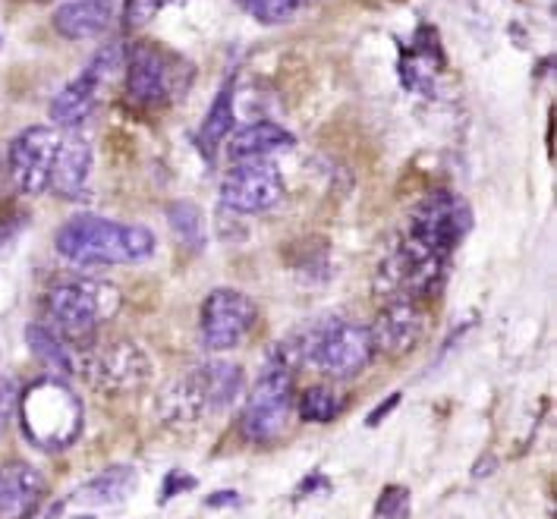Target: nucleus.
Wrapping results in <instances>:
<instances>
[{"label": "nucleus", "instance_id": "nucleus-1", "mask_svg": "<svg viewBox=\"0 0 557 519\" xmlns=\"http://www.w3.org/2000/svg\"><path fill=\"white\" fill-rule=\"evenodd\" d=\"M58 252L73 264H139L154 256V233L98 214H76L58 231Z\"/></svg>", "mask_w": 557, "mask_h": 519}, {"label": "nucleus", "instance_id": "nucleus-2", "mask_svg": "<svg viewBox=\"0 0 557 519\" xmlns=\"http://www.w3.org/2000/svg\"><path fill=\"white\" fill-rule=\"evenodd\" d=\"M243 391V369L234 362H206L164 384L158 397V416L171 429H193L208 416L236 404Z\"/></svg>", "mask_w": 557, "mask_h": 519}, {"label": "nucleus", "instance_id": "nucleus-3", "mask_svg": "<svg viewBox=\"0 0 557 519\" xmlns=\"http://www.w3.org/2000/svg\"><path fill=\"white\" fill-rule=\"evenodd\" d=\"M20 425L32 447L60 454L83 434V404L60 375L35 378L20 397Z\"/></svg>", "mask_w": 557, "mask_h": 519}, {"label": "nucleus", "instance_id": "nucleus-4", "mask_svg": "<svg viewBox=\"0 0 557 519\" xmlns=\"http://www.w3.org/2000/svg\"><path fill=\"white\" fill-rule=\"evenodd\" d=\"M120 306V289L101 277H66L45 296V312L51 318V328L70 346H86L88 341H95L98 328L117 316Z\"/></svg>", "mask_w": 557, "mask_h": 519}, {"label": "nucleus", "instance_id": "nucleus-5", "mask_svg": "<svg viewBox=\"0 0 557 519\" xmlns=\"http://www.w3.org/2000/svg\"><path fill=\"white\" fill-rule=\"evenodd\" d=\"M277 353H284L294 366L309 362L331 378H356L379 356L372 344V331L356 321H327L315 331H306L296 349L281 346Z\"/></svg>", "mask_w": 557, "mask_h": 519}, {"label": "nucleus", "instance_id": "nucleus-6", "mask_svg": "<svg viewBox=\"0 0 557 519\" xmlns=\"http://www.w3.org/2000/svg\"><path fill=\"white\" fill-rule=\"evenodd\" d=\"M296 366L274 349L243 409V434L256 444H268L287 432L296 406Z\"/></svg>", "mask_w": 557, "mask_h": 519}, {"label": "nucleus", "instance_id": "nucleus-7", "mask_svg": "<svg viewBox=\"0 0 557 519\" xmlns=\"http://www.w3.org/2000/svg\"><path fill=\"white\" fill-rule=\"evenodd\" d=\"M76 372L86 378L98 394L123 397V394H136L139 387H146L154 366L136 341L117 337L104 344L88 341L86 346H79Z\"/></svg>", "mask_w": 557, "mask_h": 519}, {"label": "nucleus", "instance_id": "nucleus-8", "mask_svg": "<svg viewBox=\"0 0 557 519\" xmlns=\"http://www.w3.org/2000/svg\"><path fill=\"white\" fill-rule=\"evenodd\" d=\"M470 208L460 196L454 193H432L422 202L416 205L410 218L407 236L416 239L419 246L438 252V256H454V249L463 243V236L470 233Z\"/></svg>", "mask_w": 557, "mask_h": 519}, {"label": "nucleus", "instance_id": "nucleus-9", "mask_svg": "<svg viewBox=\"0 0 557 519\" xmlns=\"http://www.w3.org/2000/svg\"><path fill=\"white\" fill-rule=\"evenodd\" d=\"M287 186L281 171L268 161H234V168L221 180V205L234 214H264L284 202Z\"/></svg>", "mask_w": 557, "mask_h": 519}, {"label": "nucleus", "instance_id": "nucleus-10", "mask_svg": "<svg viewBox=\"0 0 557 519\" xmlns=\"http://www.w3.org/2000/svg\"><path fill=\"white\" fill-rule=\"evenodd\" d=\"M256 324V302L239 289H211L199 312V334L202 344L214 353L239 346Z\"/></svg>", "mask_w": 557, "mask_h": 519}, {"label": "nucleus", "instance_id": "nucleus-11", "mask_svg": "<svg viewBox=\"0 0 557 519\" xmlns=\"http://www.w3.org/2000/svg\"><path fill=\"white\" fill-rule=\"evenodd\" d=\"M60 129L58 126H26L13 143H10V176L16 183L20 193L38 196L48 189L51 171H54V158L60 148Z\"/></svg>", "mask_w": 557, "mask_h": 519}, {"label": "nucleus", "instance_id": "nucleus-12", "mask_svg": "<svg viewBox=\"0 0 557 519\" xmlns=\"http://www.w3.org/2000/svg\"><path fill=\"white\" fill-rule=\"evenodd\" d=\"M117 51L120 48H104V51L91 60L73 83H66V86L60 88L58 95L51 98L48 114H51V123H54L58 129H76V126H83L88 116L95 114L101 86H104L108 73L117 66Z\"/></svg>", "mask_w": 557, "mask_h": 519}, {"label": "nucleus", "instance_id": "nucleus-13", "mask_svg": "<svg viewBox=\"0 0 557 519\" xmlns=\"http://www.w3.org/2000/svg\"><path fill=\"white\" fill-rule=\"evenodd\" d=\"M425 328H429L425 306L419 299L397 296V299H384L369 331H372L375 353H384V356H407L425 337Z\"/></svg>", "mask_w": 557, "mask_h": 519}, {"label": "nucleus", "instance_id": "nucleus-14", "mask_svg": "<svg viewBox=\"0 0 557 519\" xmlns=\"http://www.w3.org/2000/svg\"><path fill=\"white\" fill-rule=\"evenodd\" d=\"M174 63L151 45H136L126 54V95L139 108H161L174 95Z\"/></svg>", "mask_w": 557, "mask_h": 519}, {"label": "nucleus", "instance_id": "nucleus-15", "mask_svg": "<svg viewBox=\"0 0 557 519\" xmlns=\"http://www.w3.org/2000/svg\"><path fill=\"white\" fill-rule=\"evenodd\" d=\"M45 494V475L26 460L0 466V519H29Z\"/></svg>", "mask_w": 557, "mask_h": 519}, {"label": "nucleus", "instance_id": "nucleus-16", "mask_svg": "<svg viewBox=\"0 0 557 519\" xmlns=\"http://www.w3.org/2000/svg\"><path fill=\"white\" fill-rule=\"evenodd\" d=\"M88 173H91V145L83 136H63L48 186L58 193L60 199L76 202L86 193Z\"/></svg>", "mask_w": 557, "mask_h": 519}, {"label": "nucleus", "instance_id": "nucleus-17", "mask_svg": "<svg viewBox=\"0 0 557 519\" xmlns=\"http://www.w3.org/2000/svg\"><path fill=\"white\" fill-rule=\"evenodd\" d=\"M294 145L296 139L290 129H284L271 120H259V123L236 129L234 136H227V158L231 161H256V158L290 151Z\"/></svg>", "mask_w": 557, "mask_h": 519}, {"label": "nucleus", "instance_id": "nucleus-18", "mask_svg": "<svg viewBox=\"0 0 557 519\" xmlns=\"http://www.w3.org/2000/svg\"><path fill=\"white\" fill-rule=\"evenodd\" d=\"M111 13V0H63L54 10V29L70 41H86L108 29Z\"/></svg>", "mask_w": 557, "mask_h": 519}, {"label": "nucleus", "instance_id": "nucleus-19", "mask_svg": "<svg viewBox=\"0 0 557 519\" xmlns=\"http://www.w3.org/2000/svg\"><path fill=\"white\" fill-rule=\"evenodd\" d=\"M231 133H234V83H224L199 126V151L208 161H214Z\"/></svg>", "mask_w": 557, "mask_h": 519}, {"label": "nucleus", "instance_id": "nucleus-20", "mask_svg": "<svg viewBox=\"0 0 557 519\" xmlns=\"http://www.w3.org/2000/svg\"><path fill=\"white\" fill-rule=\"evenodd\" d=\"M133 491H136V469L133 466H111L76 491V497L86 504H95V507H117Z\"/></svg>", "mask_w": 557, "mask_h": 519}, {"label": "nucleus", "instance_id": "nucleus-21", "mask_svg": "<svg viewBox=\"0 0 557 519\" xmlns=\"http://www.w3.org/2000/svg\"><path fill=\"white\" fill-rule=\"evenodd\" d=\"M26 344H29L32 353H35L54 375H76V353H73V346L66 344L54 328L29 324V328H26Z\"/></svg>", "mask_w": 557, "mask_h": 519}, {"label": "nucleus", "instance_id": "nucleus-22", "mask_svg": "<svg viewBox=\"0 0 557 519\" xmlns=\"http://www.w3.org/2000/svg\"><path fill=\"white\" fill-rule=\"evenodd\" d=\"M341 409H344V397L331 384H312L296 400V412L302 422H331L341 416Z\"/></svg>", "mask_w": 557, "mask_h": 519}, {"label": "nucleus", "instance_id": "nucleus-23", "mask_svg": "<svg viewBox=\"0 0 557 519\" xmlns=\"http://www.w3.org/2000/svg\"><path fill=\"white\" fill-rule=\"evenodd\" d=\"M168 221H171V227L174 233L186 243V246H193V249H199L202 243H206V221H202V211L196 208L193 202H174L168 208Z\"/></svg>", "mask_w": 557, "mask_h": 519}, {"label": "nucleus", "instance_id": "nucleus-24", "mask_svg": "<svg viewBox=\"0 0 557 519\" xmlns=\"http://www.w3.org/2000/svg\"><path fill=\"white\" fill-rule=\"evenodd\" d=\"M256 23L262 26H277V23H287L294 20L296 10H299V0H236Z\"/></svg>", "mask_w": 557, "mask_h": 519}, {"label": "nucleus", "instance_id": "nucleus-25", "mask_svg": "<svg viewBox=\"0 0 557 519\" xmlns=\"http://www.w3.org/2000/svg\"><path fill=\"white\" fill-rule=\"evenodd\" d=\"M180 3H186V0H123V23L129 29H143L161 10L180 7Z\"/></svg>", "mask_w": 557, "mask_h": 519}, {"label": "nucleus", "instance_id": "nucleus-26", "mask_svg": "<svg viewBox=\"0 0 557 519\" xmlns=\"http://www.w3.org/2000/svg\"><path fill=\"white\" fill-rule=\"evenodd\" d=\"M410 517V491L400 485H387L379 497L375 519H407Z\"/></svg>", "mask_w": 557, "mask_h": 519}, {"label": "nucleus", "instance_id": "nucleus-27", "mask_svg": "<svg viewBox=\"0 0 557 519\" xmlns=\"http://www.w3.org/2000/svg\"><path fill=\"white\" fill-rule=\"evenodd\" d=\"M196 489V482L189 479V475H183V472H171L168 475V489H164V494H161V501H168L171 494H180V491H189Z\"/></svg>", "mask_w": 557, "mask_h": 519}, {"label": "nucleus", "instance_id": "nucleus-28", "mask_svg": "<svg viewBox=\"0 0 557 519\" xmlns=\"http://www.w3.org/2000/svg\"><path fill=\"white\" fill-rule=\"evenodd\" d=\"M397 404H400V394H391V397L384 400L382 409H375V412H369V419H366V425H369V429H372V425H379V422H382L384 416H387V412H391V409H394V406H397Z\"/></svg>", "mask_w": 557, "mask_h": 519}, {"label": "nucleus", "instance_id": "nucleus-29", "mask_svg": "<svg viewBox=\"0 0 557 519\" xmlns=\"http://www.w3.org/2000/svg\"><path fill=\"white\" fill-rule=\"evenodd\" d=\"M10 406H13L10 387H7L3 378H0V432H3V425H7V419H10Z\"/></svg>", "mask_w": 557, "mask_h": 519}, {"label": "nucleus", "instance_id": "nucleus-30", "mask_svg": "<svg viewBox=\"0 0 557 519\" xmlns=\"http://www.w3.org/2000/svg\"><path fill=\"white\" fill-rule=\"evenodd\" d=\"M239 494L236 491H221V494H211L208 497V507H227V504H236Z\"/></svg>", "mask_w": 557, "mask_h": 519}, {"label": "nucleus", "instance_id": "nucleus-31", "mask_svg": "<svg viewBox=\"0 0 557 519\" xmlns=\"http://www.w3.org/2000/svg\"><path fill=\"white\" fill-rule=\"evenodd\" d=\"M0 45H3V38H0Z\"/></svg>", "mask_w": 557, "mask_h": 519}]
</instances>
